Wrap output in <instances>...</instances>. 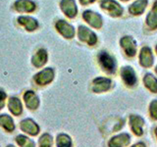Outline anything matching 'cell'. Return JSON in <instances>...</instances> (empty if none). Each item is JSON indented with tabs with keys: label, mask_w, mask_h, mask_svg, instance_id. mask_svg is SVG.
<instances>
[{
	"label": "cell",
	"mask_w": 157,
	"mask_h": 147,
	"mask_svg": "<svg viewBox=\"0 0 157 147\" xmlns=\"http://www.w3.org/2000/svg\"><path fill=\"white\" fill-rule=\"evenodd\" d=\"M98 61L102 69L108 74H113L116 71V60L109 53L102 51L98 55Z\"/></svg>",
	"instance_id": "cell-1"
},
{
	"label": "cell",
	"mask_w": 157,
	"mask_h": 147,
	"mask_svg": "<svg viewBox=\"0 0 157 147\" xmlns=\"http://www.w3.org/2000/svg\"><path fill=\"white\" fill-rule=\"evenodd\" d=\"M112 81L110 78L107 77H96L91 82V90L94 93L106 92L110 89Z\"/></svg>",
	"instance_id": "cell-2"
},
{
	"label": "cell",
	"mask_w": 157,
	"mask_h": 147,
	"mask_svg": "<svg viewBox=\"0 0 157 147\" xmlns=\"http://www.w3.org/2000/svg\"><path fill=\"white\" fill-rule=\"evenodd\" d=\"M121 77L124 83L129 87H134L137 83V77L132 67H124L121 70Z\"/></svg>",
	"instance_id": "cell-3"
},
{
	"label": "cell",
	"mask_w": 157,
	"mask_h": 147,
	"mask_svg": "<svg viewBox=\"0 0 157 147\" xmlns=\"http://www.w3.org/2000/svg\"><path fill=\"white\" fill-rule=\"evenodd\" d=\"M144 120L142 117L139 115L130 116V127L136 136H141L144 134Z\"/></svg>",
	"instance_id": "cell-4"
},
{
	"label": "cell",
	"mask_w": 157,
	"mask_h": 147,
	"mask_svg": "<svg viewBox=\"0 0 157 147\" xmlns=\"http://www.w3.org/2000/svg\"><path fill=\"white\" fill-rule=\"evenodd\" d=\"M131 135L127 132L119 134L109 140L108 147H126L131 143Z\"/></svg>",
	"instance_id": "cell-5"
},
{
	"label": "cell",
	"mask_w": 157,
	"mask_h": 147,
	"mask_svg": "<svg viewBox=\"0 0 157 147\" xmlns=\"http://www.w3.org/2000/svg\"><path fill=\"white\" fill-rule=\"evenodd\" d=\"M54 77V71L51 68H46L34 76V81L39 85H45L51 82Z\"/></svg>",
	"instance_id": "cell-6"
},
{
	"label": "cell",
	"mask_w": 157,
	"mask_h": 147,
	"mask_svg": "<svg viewBox=\"0 0 157 147\" xmlns=\"http://www.w3.org/2000/svg\"><path fill=\"white\" fill-rule=\"evenodd\" d=\"M121 46L129 57H134L136 53V46L135 40L130 36H125L121 39Z\"/></svg>",
	"instance_id": "cell-7"
},
{
	"label": "cell",
	"mask_w": 157,
	"mask_h": 147,
	"mask_svg": "<svg viewBox=\"0 0 157 147\" xmlns=\"http://www.w3.org/2000/svg\"><path fill=\"white\" fill-rule=\"evenodd\" d=\"M140 63L142 67L150 68L153 64V55L149 47H142L140 54Z\"/></svg>",
	"instance_id": "cell-8"
},
{
	"label": "cell",
	"mask_w": 157,
	"mask_h": 147,
	"mask_svg": "<svg viewBox=\"0 0 157 147\" xmlns=\"http://www.w3.org/2000/svg\"><path fill=\"white\" fill-rule=\"evenodd\" d=\"M78 37H80L81 40L88 43L90 45H93V44L97 41L95 34L91 31H90L87 28L82 27V26L78 28Z\"/></svg>",
	"instance_id": "cell-9"
},
{
	"label": "cell",
	"mask_w": 157,
	"mask_h": 147,
	"mask_svg": "<svg viewBox=\"0 0 157 147\" xmlns=\"http://www.w3.org/2000/svg\"><path fill=\"white\" fill-rule=\"evenodd\" d=\"M21 129L29 135H36L39 131V127L32 119H26L21 122Z\"/></svg>",
	"instance_id": "cell-10"
},
{
	"label": "cell",
	"mask_w": 157,
	"mask_h": 147,
	"mask_svg": "<svg viewBox=\"0 0 157 147\" xmlns=\"http://www.w3.org/2000/svg\"><path fill=\"white\" fill-rule=\"evenodd\" d=\"M56 28L58 29V32L66 38H72L74 36V34H75L74 28L71 24H67L64 21H58L56 24Z\"/></svg>",
	"instance_id": "cell-11"
},
{
	"label": "cell",
	"mask_w": 157,
	"mask_h": 147,
	"mask_svg": "<svg viewBox=\"0 0 157 147\" xmlns=\"http://www.w3.org/2000/svg\"><path fill=\"white\" fill-rule=\"evenodd\" d=\"M24 99L29 109L36 110L39 105V99L33 91H27L24 95Z\"/></svg>",
	"instance_id": "cell-12"
},
{
	"label": "cell",
	"mask_w": 157,
	"mask_h": 147,
	"mask_svg": "<svg viewBox=\"0 0 157 147\" xmlns=\"http://www.w3.org/2000/svg\"><path fill=\"white\" fill-rule=\"evenodd\" d=\"M15 9L19 12H33L36 9V4L31 0H17Z\"/></svg>",
	"instance_id": "cell-13"
},
{
	"label": "cell",
	"mask_w": 157,
	"mask_h": 147,
	"mask_svg": "<svg viewBox=\"0 0 157 147\" xmlns=\"http://www.w3.org/2000/svg\"><path fill=\"white\" fill-rule=\"evenodd\" d=\"M61 8L66 13L68 17L73 18L76 16L77 14V7L74 0H62L61 1Z\"/></svg>",
	"instance_id": "cell-14"
},
{
	"label": "cell",
	"mask_w": 157,
	"mask_h": 147,
	"mask_svg": "<svg viewBox=\"0 0 157 147\" xmlns=\"http://www.w3.org/2000/svg\"><path fill=\"white\" fill-rule=\"evenodd\" d=\"M83 18H85L86 21H87L88 24H90L92 27L94 28H100L102 24L101 21V17L99 15H97L94 12L91 11H86L83 13Z\"/></svg>",
	"instance_id": "cell-15"
},
{
	"label": "cell",
	"mask_w": 157,
	"mask_h": 147,
	"mask_svg": "<svg viewBox=\"0 0 157 147\" xmlns=\"http://www.w3.org/2000/svg\"><path fill=\"white\" fill-rule=\"evenodd\" d=\"M8 107L10 112L12 113L15 116H19L22 114L23 112V106L22 103L20 101L19 98L17 97H11L9 99V103H8Z\"/></svg>",
	"instance_id": "cell-16"
},
{
	"label": "cell",
	"mask_w": 157,
	"mask_h": 147,
	"mask_svg": "<svg viewBox=\"0 0 157 147\" xmlns=\"http://www.w3.org/2000/svg\"><path fill=\"white\" fill-rule=\"evenodd\" d=\"M47 61V52L45 49H39L33 57V64L36 67L39 68L43 66Z\"/></svg>",
	"instance_id": "cell-17"
},
{
	"label": "cell",
	"mask_w": 157,
	"mask_h": 147,
	"mask_svg": "<svg viewBox=\"0 0 157 147\" xmlns=\"http://www.w3.org/2000/svg\"><path fill=\"white\" fill-rule=\"evenodd\" d=\"M144 86L152 93H157V78L151 75V74H146L144 77Z\"/></svg>",
	"instance_id": "cell-18"
},
{
	"label": "cell",
	"mask_w": 157,
	"mask_h": 147,
	"mask_svg": "<svg viewBox=\"0 0 157 147\" xmlns=\"http://www.w3.org/2000/svg\"><path fill=\"white\" fill-rule=\"evenodd\" d=\"M19 23L23 24V26L26 28V29L28 31H34L37 27H38V24L36 22V20H34L31 17H20L18 19Z\"/></svg>",
	"instance_id": "cell-19"
},
{
	"label": "cell",
	"mask_w": 157,
	"mask_h": 147,
	"mask_svg": "<svg viewBox=\"0 0 157 147\" xmlns=\"http://www.w3.org/2000/svg\"><path fill=\"white\" fill-rule=\"evenodd\" d=\"M0 126L7 131H13L15 129L13 119L6 114L0 115Z\"/></svg>",
	"instance_id": "cell-20"
},
{
	"label": "cell",
	"mask_w": 157,
	"mask_h": 147,
	"mask_svg": "<svg viewBox=\"0 0 157 147\" xmlns=\"http://www.w3.org/2000/svg\"><path fill=\"white\" fill-rule=\"evenodd\" d=\"M57 147H72V139L68 134H61L57 136L56 139Z\"/></svg>",
	"instance_id": "cell-21"
},
{
	"label": "cell",
	"mask_w": 157,
	"mask_h": 147,
	"mask_svg": "<svg viewBox=\"0 0 157 147\" xmlns=\"http://www.w3.org/2000/svg\"><path fill=\"white\" fill-rule=\"evenodd\" d=\"M16 141L21 147H34V142L25 135H18Z\"/></svg>",
	"instance_id": "cell-22"
},
{
	"label": "cell",
	"mask_w": 157,
	"mask_h": 147,
	"mask_svg": "<svg viewBox=\"0 0 157 147\" xmlns=\"http://www.w3.org/2000/svg\"><path fill=\"white\" fill-rule=\"evenodd\" d=\"M52 146V137L50 134H44L39 138V147H51Z\"/></svg>",
	"instance_id": "cell-23"
},
{
	"label": "cell",
	"mask_w": 157,
	"mask_h": 147,
	"mask_svg": "<svg viewBox=\"0 0 157 147\" xmlns=\"http://www.w3.org/2000/svg\"><path fill=\"white\" fill-rule=\"evenodd\" d=\"M149 115L152 120L157 121V99H154L149 104Z\"/></svg>",
	"instance_id": "cell-24"
},
{
	"label": "cell",
	"mask_w": 157,
	"mask_h": 147,
	"mask_svg": "<svg viewBox=\"0 0 157 147\" xmlns=\"http://www.w3.org/2000/svg\"><path fill=\"white\" fill-rule=\"evenodd\" d=\"M5 99H6V93H5L3 90H0V109L3 108Z\"/></svg>",
	"instance_id": "cell-25"
},
{
	"label": "cell",
	"mask_w": 157,
	"mask_h": 147,
	"mask_svg": "<svg viewBox=\"0 0 157 147\" xmlns=\"http://www.w3.org/2000/svg\"><path fill=\"white\" fill-rule=\"evenodd\" d=\"M131 147H146V145L144 143V142H137V143L134 144V145L131 146Z\"/></svg>",
	"instance_id": "cell-26"
},
{
	"label": "cell",
	"mask_w": 157,
	"mask_h": 147,
	"mask_svg": "<svg viewBox=\"0 0 157 147\" xmlns=\"http://www.w3.org/2000/svg\"><path fill=\"white\" fill-rule=\"evenodd\" d=\"M82 4H87V3H90V2H93L94 0H80Z\"/></svg>",
	"instance_id": "cell-27"
},
{
	"label": "cell",
	"mask_w": 157,
	"mask_h": 147,
	"mask_svg": "<svg viewBox=\"0 0 157 147\" xmlns=\"http://www.w3.org/2000/svg\"><path fill=\"white\" fill-rule=\"evenodd\" d=\"M155 135H156V137H157V127L155 129Z\"/></svg>",
	"instance_id": "cell-28"
},
{
	"label": "cell",
	"mask_w": 157,
	"mask_h": 147,
	"mask_svg": "<svg viewBox=\"0 0 157 147\" xmlns=\"http://www.w3.org/2000/svg\"><path fill=\"white\" fill-rule=\"evenodd\" d=\"M7 147H15V146H14V145H8Z\"/></svg>",
	"instance_id": "cell-29"
},
{
	"label": "cell",
	"mask_w": 157,
	"mask_h": 147,
	"mask_svg": "<svg viewBox=\"0 0 157 147\" xmlns=\"http://www.w3.org/2000/svg\"><path fill=\"white\" fill-rule=\"evenodd\" d=\"M155 72H156V74H157V66H156V68H155Z\"/></svg>",
	"instance_id": "cell-30"
},
{
	"label": "cell",
	"mask_w": 157,
	"mask_h": 147,
	"mask_svg": "<svg viewBox=\"0 0 157 147\" xmlns=\"http://www.w3.org/2000/svg\"><path fill=\"white\" fill-rule=\"evenodd\" d=\"M156 52H157V46H156Z\"/></svg>",
	"instance_id": "cell-31"
}]
</instances>
